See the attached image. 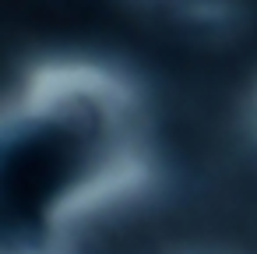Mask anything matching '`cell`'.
Instances as JSON below:
<instances>
[{"label": "cell", "mask_w": 257, "mask_h": 254, "mask_svg": "<svg viewBox=\"0 0 257 254\" xmlns=\"http://www.w3.org/2000/svg\"><path fill=\"white\" fill-rule=\"evenodd\" d=\"M138 166H145V124L134 92L109 67H36L4 110L8 247L25 240L32 250L60 222L127 187Z\"/></svg>", "instance_id": "obj_1"}]
</instances>
